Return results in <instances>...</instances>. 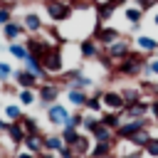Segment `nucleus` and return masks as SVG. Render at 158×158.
<instances>
[{
  "mask_svg": "<svg viewBox=\"0 0 158 158\" xmlns=\"http://www.w3.org/2000/svg\"><path fill=\"white\" fill-rule=\"evenodd\" d=\"M2 158H15V156H2Z\"/></svg>",
  "mask_w": 158,
  "mask_h": 158,
  "instance_id": "nucleus-52",
  "label": "nucleus"
},
{
  "mask_svg": "<svg viewBox=\"0 0 158 158\" xmlns=\"http://www.w3.org/2000/svg\"><path fill=\"white\" fill-rule=\"evenodd\" d=\"M104 52L111 57V59H121V57H126L128 52H131V40H126V37H121V40H116L114 44H109V47H104Z\"/></svg>",
  "mask_w": 158,
  "mask_h": 158,
  "instance_id": "nucleus-15",
  "label": "nucleus"
},
{
  "mask_svg": "<svg viewBox=\"0 0 158 158\" xmlns=\"http://www.w3.org/2000/svg\"><path fill=\"white\" fill-rule=\"evenodd\" d=\"M153 54H156V57H158V49H156V52H153Z\"/></svg>",
  "mask_w": 158,
  "mask_h": 158,
  "instance_id": "nucleus-54",
  "label": "nucleus"
},
{
  "mask_svg": "<svg viewBox=\"0 0 158 158\" xmlns=\"http://www.w3.org/2000/svg\"><path fill=\"white\" fill-rule=\"evenodd\" d=\"M133 5H136V7H141V10L146 12V10L156 7V5H158V0H133Z\"/></svg>",
  "mask_w": 158,
  "mask_h": 158,
  "instance_id": "nucleus-42",
  "label": "nucleus"
},
{
  "mask_svg": "<svg viewBox=\"0 0 158 158\" xmlns=\"http://www.w3.org/2000/svg\"><path fill=\"white\" fill-rule=\"evenodd\" d=\"M10 20H12V7L2 2V5H0V27H5Z\"/></svg>",
  "mask_w": 158,
  "mask_h": 158,
  "instance_id": "nucleus-41",
  "label": "nucleus"
},
{
  "mask_svg": "<svg viewBox=\"0 0 158 158\" xmlns=\"http://www.w3.org/2000/svg\"><path fill=\"white\" fill-rule=\"evenodd\" d=\"M0 32H2V40H7V42H20V40L27 37V30H25L22 20H15V17L5 27H0Z\"/></svg>",
  "mask_w": 158,
  "mask_h": 158,
  "instance_id": "nucleus-8",
  "label": "nucleus"
},
{
  "mask_svg": "<svg viewBox=\"0 0 158 158\" xmlns=\"http://www.w3.org/2000/svg\"><path fill=\"white\" fill-rule=\"evenodd\" d=\"M146 62H148V57H146L143 52H138V49H131L126 57H121V59L116 62L114 72H116L118 77H128V79H133V77H141V72H143Z\"/></svg>",
  "mask_w": 158,
  "mask_h": 158,
  "instance_id": "nucleus-1",
  "label": "nucleus"
},
{
  "mask_svg": "<svg viewBox=\"0 0 158 158\" xmlns=\"http://www.w3.org/2000/svg\"><path fill=\"white\" fill-rule=\"evenodd\" d=\"M91 146H94V141H91V136L81 131V136H79V141H77V143H74L72 148H74V153H77L79 158H89V153H91Z\"/></svg>",
  "mask_w": 158,
  "mask_h": 158,
  "instance_id": "nucleus-22",
  "label": "nucleus"
},
{
  "mask_svg": "<svg viewBox=\"0 0 158 158\" xmlns=\"http://www.w3.org/2000/svg\"><path fill=\"white\" fill-rule=\"evenodd\" d=\"M123 17L131 22V27L136 30V27H141V20H143V10L141 7H136V5H128V7H123Z\"/></svg>",
  "mask_w": 158,
  "mask_h": 158,
  "instance_id": "nucleus-26",
  "label": "nucleus"
},
{
  "mask_svg": "<svg viewBox=\"0 0 158 158\" xmlns=\"http://www.w3.org/2000/svg\"><path fill=\"white\" fill-rule=\"evenodd\" d=\"M114 5L111 2H106V0H99L96 2V25H104L106 20H111V15H114Z\"/></svg>",
  "mask_w": 158,
  "mask_h": 158,
  "instance_id": "nucleus-24",
  "label": "nucleus"
},
{
  "mask_svg": "<svg viewBox=\"0 0 158 158\" xmlns=\"http://www.w3.org/2000/svg\"><path fill=\"white\" fill-rule=\"evenodd\" d=\"M20 126H22V131H25L27 136H32V133H42V128H40V121H37L35 116H30V114H22V118H20Z\"/></svg>",
  "mask_w": 158,
  "mask_h": 158,
  "instance_id": "nucleus-27",
  "label": "nucleus"
},
{
  "mask_svg": "<svg viewBox=\"0 0 158 158\" xmlns=\"http://www.w3.org/2000/svg\"><path fill=\"white\" fill-rule=\"evenodd\" d=\"M42 67L47 69V74H49V77L62 74V69H64V52H62V47H59V44H52V47L42 54Z\"/></svg>",
  "mask_w": 158,
  "mask_h": 158,
  "instance_id": "nucleus-2",
  "label": "nucleus"
},
{
  "mask_svg": "<svg viewBox=\"0 0 158 158\" xmlns=\"http://www.w3.org/2000/svg\"><path fill=\"white\" fill-rule=\"evenodd\" d=\"M151 123H153V118H148V116H143V118H123L121 126L114 131V133H116V141H128L133 133L148 128Z\"/></svg>",
  "mask_w": 158,
  "mask_h": 158,
  "instance_id": "nucleus-3",
  "label": "nucleus"
},
{
  "mask_svg": "<svg viewBox=\"0 0 158 158\" xmlns=\"http://www.w3.org/2000/svg\"><path fill=\"white\" fill-rule=\"evenodd\" d=\"M44 12H47V17H49L54 25H62V22H69V20H72L74 7H69L64 0H47V2H44Z\"/></svg>",
  "mask_w": 158,
  "mask_h": 158,
  "instance_id": "nucleus-4",
  "label": "nucleus"
},
{
  "mask_svg": "<svg viewBox=\"0 0 158 158\" xmlns=\"http://www.w3.org/2000/svg\"><path fill=\"white\" fill-rule=\"evenodd\" d=\"M37 158H57V153H49V151H42Z\"/></svg>",
  "mask_w": 158,
  "mask_h": 158,
  "instance_id": "nucleus-47",
  "label": "nucleus"
},
{
  "mask_svg": "<svg viewBox=\"0 0 158 158\" xmlns=\"http://www.w3.org/2000/svg\"><path fill=\"white\" fill-rule=\"evenodd\" d=\"M143 156H148V158H158V138H156V136H151V141L146 143Z\"/></svg>",
  "mask_w": 158,
  "mask_h": 158,
  "instance_id": "nucleus-38",
  "label": "nucleus"
},
{
  "mask_svg": "<svg viewBox=\"0 0 158 158\" xmlns=\"http://www.w3.org/2000/svg\"><path fill=\"white\" fill-rule=\"evenodd\" d=\"M99 121H101L106 128L116 131V128L121 126V121H123V111H101V114H99Z\"/></svg>",
  "mask_w": 158,
  "mask_h": 158,
  "instance_id": "nucleus-20",
  "label": "nucleus"
},
{
  "mask_svg": "<svg viewBox=\"0 0 158 158\" xmlns=\"http://www.w3.org/2000/svg\"><path fill=\"white\" fill-rule=\"evenodd\" d=\"M64 2H67L69 7H74V10H79V7H81V10H86V7H89V2H86V0H64Z\"/></svg>",
  "mask_w": 158,
  "mask_h": 158,
  "instance_id": "nucleus-44",
  "label": "nucleus"
},
{
  "mask_svg": "<svg viewBox=\"0 0 158 158\" xmlns=\"http://www.w3.org/2000/svg\"><path fill=\"white\" fill-rule=\"evenodd\" d=\"M121 94H123V99H126V106L143 99V91H141V89H133V86H131V89H121Z\"/></svg>",
  "mask_w": 158,
  "mask_h": 158,
  "instance_id": "nucleus-37",
  "label": "nucleus"
},
{
  "mask_svg": "<svg viewBox=\"0 0 158 158\" xmlns=\"http://www.w3.org/2000/svg\"><path fill=\"white\" fill-rule=\"evenodd\" d=\"M22 67H25V69H27L30 74H35V77L40 79V84H42V81H49V74H47V69L42 67V59H40V57L30 54V57H27V59L22 62Z\"/></svg>",
  "mask_w": 158,
  "mask_h": 158,
  "instance_id": "nucleus-14",
  "label": "nucleus"
},
{
  "mask_svg": "<svg viewBox=\"0 0 158 158\" xmlns=\"http://www.w3.org/2000/svg\"><path fill=\"white\" fill-rule=\"evenodd\" d=\"M25 44H27V52H30V54H35V57H40V59H42V54H44L54 42H52V40L35 37V35H27V37H25Z\"/></svg>",
  "mask_w": 158,
  "mask_h": 158,
  "instance_id": "nucleus-11",
  "label": "nucleus"
},
{
  "mask_svg": "<svg viewBox=\"0 0 158 158\" xmlns=\"http://www.w3.org/2000/svg\"><path fill=\"white\" fill-rule=\"evenodd\" d=\"M42 148L49 153H59L64 148V141L59 133H42Z\"/></svg>",
  "mask_w": 158,
  "mask_h": 158,
  "instance_id": "nucleus-21",
  "label": "nucleus"
},
{
  "mask_svg": "<svg viewBox=\"0 0 158 158\" xmlns=\"http://www.w3.org/2000/svg\"><path fill=\"white\" fill-rule=\"evenodd\" d=\"M5 128H7V121H5V118H0V131H5Z\"/></svg>",
  "mask_w": 158,
  "mask_h": 158,
  "instance_id": "nucleus-49",
  "label": "nucleus"
},
{
  "mask_svg": "<svg viewBox=\"0 0 158 158\" xmlns=\"http://www.w3.org/2000/svg\"><path fill=\"white\" fill-rule=\"evenodd\" d=\"M101 52H104V49L99 47V42H96L94 37L79 40V57H81V59H99Z\"/></svg>",
  "mask_w": 158,
  "mask_h": 158,
  "instance_id": "nucleus-12",
  "label": "nucleus"
},
{
  "mask_svg": "<svg viewBox=\"0 0 158 158\" xmlns=\"http://www.w3.org/2000/svg\"><path fill=\"white\" fill-rule=\"evenodd\" d=\"M148 141H151V131H148V128H143V131H138V133H133V136L128 138V143H131L133 148H141V151L146 148Z\"/></svg>",
  "mask_w": 158,
  "mask_h": 158,
  "instance_id": "nucleus-33",
  "label": "nucleus"
},
{
  "mask_svg": "<svg viewBox=\"0 0 158 158\" xmlns=\"http://www.w3.org/2000/svg\"><path fill=\"white\" fill-rule=\"evenodd\" d=\"M151 114V99H141V101H136V104H128L126 109H123V118H143V116H148Z\"/></svg>",
  "mask_w": 158,
  "mask_h": 158,
  "instance_id": "nucleus-13",
  "label": "nucleus"
},
{
  "mask_svg": "<svg viewBox=\"0 0 158 158\" xmlns=\"http://www.w3.org/2000/svg\"><path fill=\"white\" fill-rule=\"evenodd\" d=\"M12 72H15V69H12L7 62H0V81H2V84L12 81Z\"/></svg>",
  "mask_w": 158,
  "mask_h": 158,
  "instance_id": "nucleus-40",
  "label": "nucleus"
},
{
  "mask_svg": "<svg viewBox=\"0 0 158 158\" xmlns=\"http://www.w3.org/2000/svg\"><path fill=\"white\" fill-rule=\"evenodd\" d=\"M22 25H25L27 35H40V32L44 30V22H42V17H40L37 12H27V15L22 17Z\"/></svg>",
  "mask_w": 158,
  "mask_h": 158,
  "instance_id": "nucleus-19",
  "label": "nucleus"
},
{
  "mask_svg": "<svg viewBox=\"0 0 158 158\" xmlns=\"http://www.w3.org/2000/svg\"><path fill=\"white\" fill-rule=\"evenodd\" d=\"M114 151H116V143H111V141H94L89 156H94V158H114Z\"/></svg>",
  "mask_w": 158,
  "mask_h": 158,
  "instance_id": "nucleus-18",
  "label": "nucleus"
},
{
  "mask_svg": "<svg viewBox=\"0 0 158 158\" xmlns=\"http://www.w3.org/2000/svg\"><path fill=\"white\" fill-rule=\"evenodd\" d=\"M81 121H84V111H74V114H69L67 126H69V128H79V131H81Z\"/></svg>",
  "mask_w": 158,
  "mask_h": 158,
  "instance_id": "nucleus-39",
  "label": "nucleus"
},
{
  "mask_svg": "<svg viewBox=\"0 0 158 158\" xmlns=\"http://www.w3.org/2000/svg\"><path fill=\"white\" fill-rule=\"evenodd\" d=\"M86 99H89V91H81V89H67V101H69L72 106L84 109Z\"/></svg>",
  "mask_w": 158,
  "mask_h": 158,
  "instance_id": "nucleus-25",
  "label": "nucleus"
},
{
  "mask_svg": "<svg viewBox=\"0 0 158 158\" xmlns=\"http://www.w3.org/2000/svg\"><path fill=\"white\" fill-rule=\"evenodd\" d=\"M15 158H37V156L30 153V151H20V153H15Z\"/></svg>",
  "mask_w": 158,
  "mask_h": 158,
  "instance_id": "nucleus-46",
  "label": "nucleus"
},
{
  "mask_svg": "<svg viewBox=\"0 0 158 158\" xmlns=\"http://www.w3.org/2000/svg\"><path fill=\"white\" fill-rule=\"evenodd\" d=\"M7 49H10V54H12L15 59H20V62H25V59L30 57V52H27V44H25V40H20V42H10V44H7Z\"/></svg>",
  "mask_w": 158,
  "mask_h": 158,
  "instance_id": "nucleus-30",
  "label": "nucleus"
},
{
  "mask_svg": "<svg viewBox=\"0 0 158 158\" xmlns=\"http://www.w3.org/2000/svg\"><path fill=\"white\" fill-rule=\"evenodd\" d=\"M37 2H40V0H37ZM42 2H47V0H42Z\"/></svg>",
  "mask_w": 158,
  "mask_h": 158,
  "instance_id": "nucleus-56",
  "label": "nucleus"
},
{
  "mask_svg": "<svg viewBox=\"0 0 158 158\" xmlns=\"http://www.w3.org/2000/svg\"><path fill=\"white\" fill-rule=\"evenodd\" d=\"M91 141H111V143H116V133H114L111 128H106V126L99 121V126L91 131Z\"/></svg>",
  "mask_w": 158,
  "mask_h": 158,
  "instance_id": "nucleus-28",
  "label": "nucleus"
},
{
  "mask_svg": "<svg viewBox=\"0 0 158 158\" xmlns=\"http://www.w3.org/2000/svg\"><path fill=\"white\" fill-rule=\"evenodd\" d=\"M89 158H94V156H89Z\"/></svg>",
  "mask_w": 158,
  "mask_h": 158,
  "instance_id": "nucleus-58",
  "label": "nucleus"
},
{
  "mask_svg": "<svg viewBox=\"0 0 158 158\" xmlns=\"http://www.w3.org/2000/svg\"><path fill=\"white\" fill-rule=\"evenodd\" d=\"M25 151H30V153H35V156H40L44 148H42V133H32V136H25Z\"/></svg>",
  "mask_w": 158,
  "mask_h": 158,
  "instance_id": "nucleus-29",
  "label": "nucleus"
},
{
  "mask_svg": "<svg viewBox=\"0 0 158 158\" xmlns=\"http://www.w3.org/2000/svg\"><path fill=\"white\" fill-rule=\"evenodd\" d=\"M84 111H89V114H101L104 111V101H101V89H96L94 94H89V99H86V104H84Z\"/></svg>",
  "mask_w": 158,
  "mask_h": 158,
  "instance_id": "nucleus-23",
  "label": "nucleus"
},
{
  "mask_svg": "<svg viewBox=\"0 0 158 158\" xmlns=\"http://www.w3.org/2000/svg\"><path fill=\"white\" fill-rule=\"evenodd\" d=\"M151 118H158V96H151Z\"/></svg>",
  "mask_w": 158,
  "mask_h": 158,
  "instance_id": "nucleus-45",
  "label": "nucleus"
},
{
  "mask_svg": "<svg viewBox=\"0 0 158 158\" xmlns=\"http://www.w3.org/2000/svg\"><path fill=\"white\" fill-rule=\"evenodd\" d=\"M153 126H156V128H158V118H156V121H153Z\"/></svg>",
  "mask_w": 158,
  "mask_h": 158,
  "instance_id": "nucleus-51",
  "label": "nucleus"
},
{
  "mask_svg": "<svg viewBox=\"0 0 158 158\" xmlns=\"http://www.w3.org/2000/svg\"><path fill=\"white\" fill-rule=\"evenodd\" d=\"M91 37L99 42V47H109V44H114L116 40H121L123 35H121L116 27H111V25H96Z\"/></svg>",
  "mask_w": 158,
  "mask_h": 158,
  "instance_id": "nucleus-6",
  "label": "nucleus"
},
{
  "mask_svg": "<svg viewBox=\"0 0 158 158\" xmlns=\"http://www.w3.org/2000/svg\"><path fill=\"white\" fill-rule=\"evenodd\" d=\"M12 81H15L17 89H37V86H40V79H37L35 74H30L25 67H20V69L12 72Z\"/></svg>",
  "mask_w": 158,
  "mask_h": 158,
  "instance_id": "nucleus-10",
  "label": "nucleus"
},
{
  "mask_svg": "<svg viewBox=\"0 0 158 158\" xmlns=\"http://www.w3.org/2000/svg\"><path fill=\"white\" fill-rule=\"evenodd\" d=\"M2 114H5L7 121H20V118H22V104H20V101H17V104H5Z\"/></svg>",
  "mask_w": 158,
  "mask_h": 158,
  "instance_id": "nucleus-35",
  "label": "nucleus"
},
{
  "mask_svg": "<svg viewBox=\"0 0 158 158\" xmlns=\"http://www.w3.org/2000/svg\"><path fill=\"white\" fill-rule=\"evenodd\" d=\"M0 158H2V151H0Z\"/></svg>",
  "mask_w": 158,
  "mask_h": 158,
  "instance_id": "nucleus-55",
  "label": "nucleus"
},
{
  "mask_svg": "<svg viewBox=\"0 0 158 158\" xmlns=\"http://www.w3.org/2000/svg\"><path fill=\"white\" fill-rule=\"evenodd\" d=\"M0 49H2V44H0Z\"/></svg>",
  "mask_w": 158,
  "mask_h": 158,
  "instance_id": "nucleus-57",
  "label": "nucleus"
},
{
  "mask_svg": "<svg viewBox=\"0 0 158 158\" xmlns=\"http://www.w3.org/2000/svg\"><path fill=\"white\" fill-rule=\"evenodd\" d=\"M69 109L64 106V104H52V106H47V121L52 123V126H57V128H64L67 126V121H69Z\"/></svg>",
  "mask_w": 158,
  "mask_h": 158,
  "instance_id": "nucleus-7",
  "label": "nucleus"
},
{
  "mask_svg": "<svg viewBox=\"0 0 158 158\" xmlns=\"http://www.w3.org/2000/svg\"><path fill=\"white\" fill-rule=\"evenodd\" d=\"M57 158H79V156L74 153V148H72V146H64V148L57 153Z\"/></svg>",
  "mask_w": 158,
  "mask_h": 158,
  "instance_id": "nucleus-43",
  "label": "nucleus"
},
{
  "mask_svg": "<svg viewBox=\"0 0 158 158\" xmlns=\"http://www.w3.org/2000/svg\"><path fill=\"white\" fill-rule=\"evenodd\" d=\"M133 44H136V49L143 52V54H153V52L158 49V40L151 37V35H136V37H133Z\"/></svg>",
  "mask_w": 158,
  "mask_h": 158,
  "instance_id": "nucleus-16",
  "label": "nucleus"
},
{
  "mask_svg": "<svg viewBox=\"0 0 158 158\" xmlns=\"http://www.w3.org/2000/svg\"><path fill=\"white\" fill-rule=\"evenodd\" d=\"M2 2H5V5H10V7H15V5H20L22 0H2Z\"/></svg>",
  "mask_w": 158,
  "mask_h": 158,
  "instance_id": "nucleus-48",
  "label": "nucleus"
},
{
  "mask_svg": "<svg viewBox=\"0 0 158 158\" xmlns=\"http://www.w3.org/2000/svg\"><path fill=\"white\" fill-rule=\"evenodd\" d=\"M96 126H99V116H96V114H89V111H84V121H81V131L91 136V131H94Z\"/></svg>",
  "mask_w": 158,
  "mask_h": 158,
  "instance_id": "nucleus-36",
  "label": "nucleus"
},
{
  "mask_svg": "<svg viewBox=\"0 0 158 158\" xmlns=\"http://www.w3.org/2000/svg\"><path fill=\"white\" fill-rule=\"evenodd\" d=\"M59 136H62L64 146H74V143L79 141L81 131H79V128H69V126H64V128H59Z\"/></svg>",
  "mask_w": 158,
  "mask_h": 158,
  "instance_id": "nucleus-32",
  "label": "nucleus"
},
{
  "mask_svg": "<svg viewBox=\"0 0 158 158\" xmlns=\"http://www.w3.org/2000/svg\"><path fill=\"white\" fill-rule=\"evenodd\" d=\"M141 77H143V79H158V57H156V54L148 57V62H146Z\"/></svg>",
  "mask_w": 158,
  "mask_h": 158,
  "instance_id": "nucleus-31",
  "label": "nucleus"
},
{
  "mask_svg": "<svg viewBox=\"0 0 158 158\" xmlns=\"http://www.w3.org/2000/svg\"><path fill=\"white\" fill-rule=\"evenodd\" d=\"M59 91H62V86L54 81V77H49V81H42L37 86V101L47 109V106H52V104L59 101Z\"/></svg>",
  "mask_w": 158,
  "mask_h": 158,
  "instance_id": "nucleus-5",
  "label": "nucleus"
},
{
  "mask_svg": "<svg viewBox=\"0 0 158 158\" xmlns=\"http://www.w3.org/2000/svg\"><path fill=\"white\" fill-rule=\"evenodd\" d=\"M101 101H104V111H123V109H126V99H123V94L116 91V89L101 91Z\"/></svg>",
  "mask_w": 158,
  "mask_h": 158,
  "instance_id": "nucleus-9",
  "label": "nucleus"
},
{
  "mask_svg": "<svg viewBox=\"0 0 158 158\" xmlns=\"http://www.w3.org/2000/svg\"><path fill=\"white\" fill-rule=\"evenodd\" d=\"M5 133H7V138H10V143L17 148V146H22L25 143V131H22V126H20V121H7V128H5Z\"/></svg>",
  "mask_w": 158,
  "mask_h": 158,
  "instance_id": "nucleus-17",
  "label": "nucleus"
},
{
  "mask_svg": "<svg viewBox=\"0 0 158 158\" xmlns=\"http://www.w3.org/2000/svg\"><path fill=\"white\" fill-rule=\"evenodd\" d=\"M106 2H111V5H114V0H106Z\"/></svg>",
  "mask_w": 158,
  "mask_h": 158,
  "instance_id": "nucleus-53",
  "label": "nucleus"
},
{
  "mask_svg": "<svg viewBox=\"0 0 158 158\" xmlns=\"http://www.w3.org/2000/svg\"><path fill=\"white\" fill-rule=\"evenodd\" d=\"M153 25H156V27H158V12H156V15H153Z\"/></svg>",
  "mask_w": 158,
  "mask_h": 158,
  "instance_id": "nucleus-50",
  "label": "nucleus"
},
{
  "mask_svg": "<svg viewBox=\"0 0 158 158\" xmlns=\"http://www.w3.org/2000/svg\"><path fill=\"white\" fill-rule=\"evenodd\" d=\"M17 101L22 106H32L37 101V89H17Z\"/></svg>",
  "mask_w": 158,
  "mask_h": 158,
  "instance_id": "nucleus-34",
  "label": "nucleus"
}]
</instances>
